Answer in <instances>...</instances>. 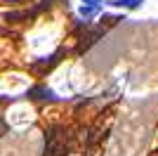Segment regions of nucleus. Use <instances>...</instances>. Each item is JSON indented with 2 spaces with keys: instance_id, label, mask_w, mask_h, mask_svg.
Returning <instances> with one entry per match:
<instances>
[{
  "instance_id": "1",
  "label": "nucleus",
  "mask_w": 158,
  "mask_h": 156,
  "mask_svg": "<svg viewBox=\"0 0 158 156\" xmlns=\"http://www.w3.org/2000/svg\"><path fill=\"white\" fill-rule=\"evenodd\" d=\"M24 97H28V99H52V102H54V99H59L50 88H45V85H35V88H31Z\"/></svg>"
},
{
  "instance_id": "2",
  "label": "nucleus",
  "mask_w": 158,
  "mask_h": 156,
  "mask_svg": "<svg viewBox=\"0 0 158 156\" xmlns=\"http://www.w3.org/2000/svg\"><path fill=\"white\" fill-rule=\"evenodd\" d=\"M144 0H109L111 7H120V10H137Z\"/></svg>"
},
{
  "instance_id": "5",
  "label": "nucleus",
  "mask_w": 158,
  "mask_h": 156,
  "mask_svg": "<svg viewBox=\"0 0 158 156\" xmlns=\"http://www.w3.org/2000/svg\"><path fill=\"white\" fill-rule=\"evenodd\" d=\"M5 132H7V123L0 118V135H5Z\"/></svg>"
},
{
  "instance_id": "3",
  "label": "nucleus",
  "mask_w": 158,
  "mask_h": 156,
  "mask_svg": "<svg viewBox=\"0 0 158 156\" xmlns=\"http://www.w3.org/2000/svg\"><path fill=\"white\" fill-rule=\"evenodd\" d=\"M97 10H99V7H94V5H83V7L78 10V12H80V17H85V19H90V17H92V14L97 12Z\"/></svg>"
},
{
  "instance_id": "4",
  "label": "nucleus",
  "mask_w": 158,
  "mask_h": 156,
  "mask_svg": "<svg viewBox=\"0 0 158 156\" xmlns=\"http://www.w3.org/2000/svg\"><path fill=\"white\" fill-rule=\"evenodd\" d=\"M85 5H94V7H102V0H83Z\"/></svg>"
}]
</instances>
